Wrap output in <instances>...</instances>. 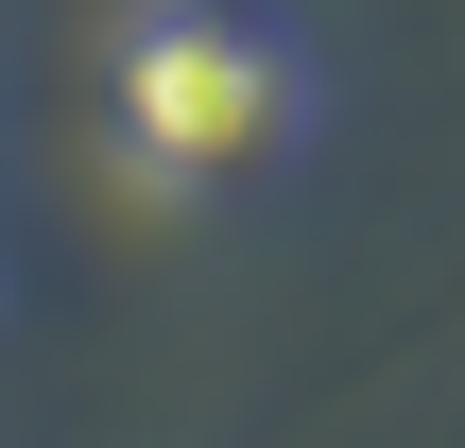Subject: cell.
Returning a JSON list of instances; mask_svg holds the SVG:
<instances>
[{"instance_id": "1", "label": "cell", "mask_w": 465, "mask_h": 448, "mask_svg": "<svg viewBox=\"0 0 465 448\" xmlns=\"http://www.w3.org/2000/svg\"><path fill=\"white\" fill-rule=\"evenodd\" d=\"M293 121H311V69H293L276 17H242V0H138V17H121L104 138H121L138 190H224V173H259Z\"/></svg>"}]
</instances>
